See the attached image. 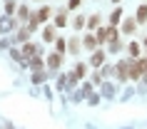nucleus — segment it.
<instances>
[{"instance_id": "nucleus-17", "label": "nucleus", "mask_w": 147, "mask_h": 129, "mask_svg": "<svg viewBox=\"0 0 147 129\" xmlns=\"http://www.w3.org/2000/svg\"><path fill=\"white\" fill-rule=\"evenodd\" d=\"M102 94H105V97H112V94H115V87H112V84H102Z\"/></svg>"}, {"instance_id": "nucleus-8", "label": "nucleus", "mask_w": 147, "mask_h": 129, "mask_svg": "<svg viewBox=\"0 0 147 129\" xmlns=\"http://www.w3.org/2000/svg\"><path fill=\"white\" fill-rule=\"evenodd\" d=\"M135 27H137V20H125V23H122V32H125V35H132Z\"/></svg>"}, {"instance_id": "nucleus-23", "label": "nucleus", "mask_w": 147, "mask_h": 129, "mask_svg": "<svg viewBox=\"0 0 147 129\" xmlns=\"http://www.w3.org/2000/svg\"><path fill=\"white\" fill-rule=\"evenodd\" d=\"M15 3H13V0H10V3H8V5H5V13H8V15H13V13H15Z\"/></svg>"}, {"instance_id": "nucleus-5", "label": "nucleus", "mask_w": 147, "mask_h": 129, "mask_svg": "<svg viewBox=\"0 0 147 129\" xmlns=\"http://www.w3.org/2000/svg\"><path fill=\"white\" fill-rule=\"evenodd\" d=\"M50 15H53V10H50V8H47V5H45V8H40V10H38V13H35V15H32V17H35L38 23H45V20H47V17H50Z\"/></svg>"}, {"instance_id": "nucleus-12", "label": "nucleus", "mask_w": 147, "mask_h": 129, "mask_svg": "<svg viewBox=\"0 0 147 129\" xmlns=\"http://www.w3.org/2000/svg\"><path fill=\"white\" fill-rule=\"evenodd\" d=\"M97 25H100V15H87V27L90 30H95Z\"/></svg>"}, {"instance_id": "nucleus-25", "label": "nucleus", "mask_w": 147, "mask_h": 129, "mask_svg": "<svg viewBox=\"0 0 147 129\" xmlns=\"http://www.w3.org/2000/svg\"><path fill=\"white\" fill-rule=\"evenodd\" d=\"M80 3H82V0H67V8H70V10H75Z\"/></svg>"}, {"instance_id": "nucleus-24", "label": "nucleus", "mask_w": 147, "mask_h": 129, "mask_svg": "<svg viewBox=\"0 0 147 129\" xmlns=\"http://www.w3.org/2000/svg\"><path fill=\"white\" fill-rule=\"evenodd\" d=\"M10 57H13V60H18V62H23V60H25L23 52H18V50H13V52H10Z\"/></svg>"}, {"instance_id": "nucleus-26", "label": "nucleus", "mask_w": 147, "mask_h": 129, "mask_svg": "<svg viewBox=\"0 0 147 129\" xmlns=\"http://www.w3.org/2000/svg\"><path fill=\"white\" fill-rule=\"evenodd\" d=\"M0 27H3V30H10V27H13V23H10V20H3V25H0Z\"/></svg>"}, {"instance_id": "nucleus-9", "label": "nucleus", "mask_w": 147, "mask_h": 129, "mask_svg": "<svg viewBox=\"0 0 147 129\" xmlns=\"http://www.w3.org/2000/svg\"><path fill=\"white\" fill-rule=\"evenodd\" d=\"M102 62H105V52H100V50H95V52H92V65H95V67H100Z\"/></svg>"}, {"instance_id": "nucleus-16", "label": "nucleus", "mask_w": 147, "mask_h": 129, "mask_svg": "<svg viewBox=\"0 0 147 129\" xmlns=\"http://www.w3.org/2000/svg\"><path fill=\"white\" fill-rule=\"evenodd\" d=\"M18 15H20V20H28V23H30V10L25 8V5H23V8H18Z\"/></svg>"}, {"instance_id": "nucleus-18", "label": "nucleus", "mask_w": 147, "mask_h": 129, "mask_svg": "<svg viewBox=\"0 0 147 129\" xmlns=\"http://www.w3.org/2000/svg\"><path fill=\"white\" fill-rule=\"evenodd\" d=\"M82 25H87V20H85V17H75V20H72V27H75V30H80Z\"/></svg>"}, {"instance_id": "nucleus-22", "label": "nucleus", "mask_w": 147, "mask_h": 129, "mask_svg": "<svg viewBox=\"0 0 147 129\" xmlns=\"http://www.w3.org/2000/svg\"><path fill=\"white\" fill-rule=\"evenodd\" d=\"M28 37H30V30H20L18 32V40H20V42H25Z\"/></svg>"}, {"instance_id": "nucleus-28", "label": "nucleus", "mask_w": 147, "mask_h": 129, "mask_svg": "<svg viewBox=\"0 0 147 129\" xmlns=\"http://www.w3.org/2000/svg\"><path fill=\"white\" fill-rule=\"evenodd\" d=\"M120 47H122V45H120V40H115V42H110V50H120Z\"/></svg>"}, {"instance_id": "nucleus-14", "label": "nucleus", "mask_w": 147, "mask_h": 129, "mask_svg": "<svg viewBox=\"0 0 147 129\" xmlns=\"http://www.w3.org/2000/svg\"><path fill=\"white\" fill-rule=\"evenodd\" d=\"M120 20H122V10L117 8V10H115V13H112V15H110V23H112V27H115V25H117V23H120Z\"/></svg>"}, {"instance_id": "nucleus-21", "label": "nucleus", "mask_w": 147, "mask_h": 129, "mask_svg": "<svg viewBox=\"0 0 147 129\" xmlns=\"http://www.w3.org/2000/svg\"><path fill=\"white\" fill-rule=\"evenodd\" d=\"M32 82H35V84L45 82V72H35V75H32Z\"/></svg>"}, {"instance_id": "nucleus-10", "label": "nucleus", "mask_w": 147, "mask_h": 129, "mask_svg": "<svg viewBox=\"0 0 147 129\" xmlns=\"http://www.w3.org/2000/svg\"><path fill=\"white\" fill-rule=\"evenodd\" d=\"M65 25H67V15L65 13H57L55 15V27H65Z\"/></svg>"}, {"instance_id": "nucleus-15", "label": "nucleus", "mask_w": 147, "mask_h": 129, "mask_svg": "<svg viewBox=\"0 0 147 129\" xmlns=\"http://www.w3.org/2000/svg\"><path fill=\"white\" fill-rule=\"evenodd\" d=\"M32 52H38V47L30 45V42H25V47H23V57H30Z\"/></svg>"}, {"instance_id": "nucleus-7", "label": "nucleus", "mask_w": 147, "mask_h": 129, "mask_svg": "<svg viewBox=\"0 0 147 129\" xmlns=\"http://www.w3.org/2000/svg\"><path fill=\"white\" fill-rule=\"evenodd\" d=\"M142 72H145V70H142V65H140V62H130V80H137Z\"/></svg>"}, {"instance_id": "nucleus-6", "label": "nucleus", "mask_w": 147, "mask_h": 129, "mask_svg": "<svg viewBox=\"0 0 147 129\" xmlns=\"http://www.w3.org/2000/svg\"><path fill=\"white\" fill-rule=\"evenodd\" d=\"M82 45H85L87 50H92V52H95V50H97V45H100V40H97V35H87Z\"/></svg>"}, {"instance_id": "nucleus-4", "label": "nucleus", "mask_w": 147, "mask_h": 129, "mask_svg": "<svg viewBox=\"0 0 147 129\" xmlns=\"http://www.w3.org/2000/svg\"><path fill=\"white\" fill-rule=\"evenodd\" d=\"M60 65H62V55H60V52L47 55V67H50V70H57Z\"/></svg>"}, {"instance_id": "nucleus-20", "label": "nucleus", "mask_w": 147, "mask_h": 129, "mask_svg": "<svg viewBox=\"0 0 147 129\" xmlns=\"http://www.w3.org/2000/svg\"><path fill=\"white\" fill-rule=\"evenodd\" d=\"M67 47H70V52H78V50H80V42H78L75 37H72V40L67 42Z\"/></svg>"}, {"instance_id": "nucleus-13", "label": "nucleus", "mask_w": 147, "mask_h": 129, "mask_svg": "<svg viewBox=\"0 0 147 129\" xmlns=\"http://www.w3.org/2000/svg\"><path fill=\"white\" fill-rule=\"evenodd\" d=\"M127 52H130V57H140V45L137 42H130L127 45Z\"/></svg>"}, {"instance_id": "nucleus-31", "label": "nucleus", "mask_w": 147, "mask_h": 129, "mask_svg": "<svg viewBox=\"0 0 147 129\" xmlns=\"http://www.w3.org/2000/svg\"><path fill=\"white\" fill-rule=\"evenodd\" d=\"M8 3H10V0H8Z\"/></svg>"}, {"instance_id": "nucleus-11", "label": "nucleus", "mask_w": 147, "mask_h": 129, "mask_svg": "<svg viewBox=\"0 0 147 129\" xmlns=\"http://www.w3.org/2000/svg\"><path fill=\"white\" fill-rule=\"evenodd\" d=\"M137 23H147V5L137 8Z\"/></svg>"}, {"instance_id": "nucleus-1", "label": "nucleus", "mask_w": 147, "mask_h": 129, "mask_svg": "<svg viewBox=\"0 0 147 129\" xmlns=\"http://www.w3.org/2000/svg\"><path fill=\"white\" fill-rule=\"evenodd\" d=\"M117 77H120L122 82H127V80H130V62H127V60L117 65Z\"/></svg>"}, {"instance_id": "nucleus-29", "label": "nucleus", "mask_w": 147, "mask_h": 129, "mask_svg": "<svg viewBox=\"0 0 147 129\" xmlns=\"http://www.w3.org/2000/svg\"><path fill=\"white\" fill-rule=\"evenodd\" d=\"M145 47H147V37H145Z\"/></svg>"}, {"instance_id": "nucleus-19", "label": "nucleus", "mask_w": 147, "mask_h": 129, "mask_svg": "<svg viewBox=\"0 0 147 129\" xmlns=\"http://www.w3.org/2000/svg\"><path fill=\"white\" fill-rule=\"evenodd\" d=\"M55 47H57V52H65V47H67V42H65V40H60V37H57V40H55Z\"/></svg>"}, {"instance_id": "nucleus-30", "label": "nucleus", "mask_w": 147, "mask_h": 129, "mask_svg": "<svg viewBox=\"0 0 147 129\" xmlns=\"http://www.w3.org/2000/svg\"><path fill=\"white\" fill-rule=\"evenodd\" d=\"M112 3H120V0H112Z\"/></svg>"}, {"instance_id": "nucleus-2", "label": "nucleus", "mask_w": 147, "mask_h": 129, "mask_svg": "<svg viewBox=\"0 0 147 129\" xmlns=\"http://www.w3.org/2000/svg\"><path fill=\"white\" fill-rule=\"evenodd\" d=\"M85 72H87L85 65H75V72H72V75H67V77H70V84H75L78 80H82V77H85Z\"/></svg>"}, {"instance_id": "nucleus-27", "label": "nucleus", "mask_w": 147, "mask_h": 129, "mask_svg": "<svg viewBox=\"0 0 147 129\" xmlns=\"http://www.w3.org/2000/svg\"><path fill=\"white\" fill-rule=\"evenodd\" d=\"M87 102H90V104H97V102H100V94H92V97L87 99Z\"/></svg>"}, {"instance_id": "nucleus-3", "label": "nucleus", "mask_w": 147, "mask_h": 129, "mask_svg": "<svg viewBox=\"0 0 147 129\" xmlns=\"http://www.w3.org/2000/svg\"><path fill=\"white\" fill-rule=\"evenodd\" d=\"M42 40H45V42H55V40H57L55 25H45V27H42Z\"/></svg>"}]
</instances>
